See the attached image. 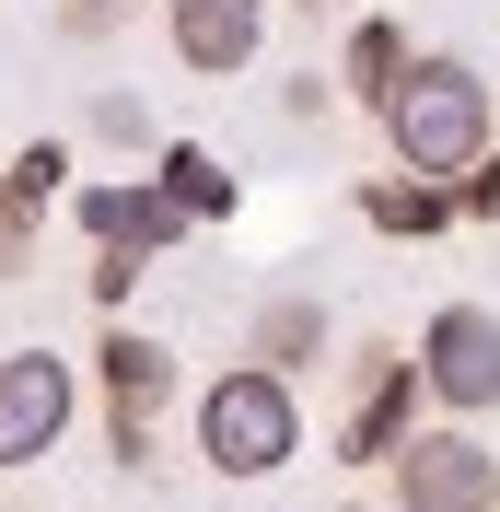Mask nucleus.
<instances>
[{
	"instance_id": "obj_4",
	"label": "nucleus",
	"mask_w": 500,
	"mask_h": 512,
	"mask_svg": "<svg viewBox=\"0 0 500 512\" xmlns=\"http://www.w3.org/2000/svg\"><path fill=\"white\" fill-rule=\"evenodd\" d=\"M384 489L396 512H500V454L477 443V419H419L396 454H384Z\"/></svg>"
},
{
	"instance_id": "obj_11",
	"label": "nucleus",
	"mask_w": 500,
	"mask_h": 512,
	"mask_svg": "<svg viewBox=\"0 0 500 512\" xmlns=\"http://www.w3.org/2000/svg\"><path fill=\"white\" fill-rule=\"evenodd\" d=\"M407 59H419V47H407V24H396V12H361L326 82H338V105H373V117H384V94L407 82Z\"/></svg>"
},
{
	"instance_id": "obj_22",
	"label": "nucleus",
	"mask_w": 500,
	"mask_h": 512,
	"mask_svg": "<svg viewBox=\"0 0 500 512\" xmlns=\"http://www.w3.org/2000/svg\"><path fill=\"white\" fill-rule=\"evenodd\" d=\"M12 512H35V501H12Z\"/></svg>"
},
{
	"instance_id": "obj_21",
	"label": "nucleus",
	"mask_w": 500,
	"mask_h": 512,
	"mask_svg": "<svg viewBox=\"0 0 500 512\" xmlns=\"http://www.w3.org/2000/svg\"><path fill=\"white\" fill-rule=\"evenodd\" d=\"M291 12H361V0H291Z\"/></svg>"
},
{
	"instance_id": "obj_12",
	"label": "nucleus",
	"mask_w": 500,
	"mask_h": 512,
	"mask_svg": "<svg viewBox=\"0 0 500 512\" xmlns=\"http://www.w3.org/2000/svg\"><path fill=\"white\" fill-rule=\"evenodd\" d=\"M152 187L175 198L187 222H233V198H245L233 175H221V152H198V140H163V152H152Z\"/></svg>"
},
{
	"instance_id": "obj_2",
	"label": "nucleus",
	"mask_w": 500,
	"mask_h": 512,
	"mask_svg": "<svg viewBox=\"0 0 500 512\" xmlns=\"http://www.w3.org/2000/svg\"><path fill=\"white\" fill-rule=\"evenodd\" d=\"M198 454H210V478H280L291 454H303V384L233 361L198 396Z\"/></svg>"
},
{
	"instance_id": "obj_9",
	"label": "nucleus",
	"mask_w": 500,
	"mask_h": 512,
	"mask_svg": "<svg viewBox=\"0 0 500 512\" xmlns=\"http://www.w3.org/2000/svg\"><path fill=\"white\" fill-rule=\"evenodd\" d=\"M94 396H105V419H152L163 396H175V350H163L152 326L105 315V338H94Z\"/></svg>"
},
{
	"instance_id": "obj_5",
	"label": "nucleus",
	"mask_w": 500,
	"mask_h": 512,
	"mask_svg": "<svg viewBox=\"0 0 500 512\" xmlns=\"http://www.w3.org/2000/svg\"><path fill=\"white\" fill-rule=\"evenodd\" d=\"M407 361H419V396H431L442 419H489L500 408V315L489 303H442Z\"/></svg>"
},
{
	"instance_id": "obj_15",
	"label": "nucleus",
	"mask_w": 500,
	"mask_h": 512,
	"mask_svg": "<svg viewBox=\"0 0 500 512\" xmlns=\"http://www.w3.org/2000/svg\"><path fill=\"white\" fill-rule=\"evenodd\" d=\"M82 128H94L105 152H163V128H152V105H140V94H94V105H82Z\"/></svg>"
},
{
	"instance_id": "obj_3",
	"label": "nucleus",
	"mask_w": 500,
	"mask_h": 512,
	"mask_svg": "<svg viewBox=\"0 0 500 512\" xmlns=\"http://www.w3.org/2000/svg\"><path fill=\"white\" fill-rule=\"evenodd\" d=\"M419 419H431L419 361H407L396 338H361V350L338 361V454H349V466H384V454H396Z\"/></svg>"
},
{
	"instance_id": "obj_23",
	"label": "nucleus",
	"mask_w": 500,
	"mask_h": 512,
	"mask_svg": "<svg viewBox=\"0 0 500 512\" xmlns=\"http://www.w3.org/2000/svg\"><path fill=\"white\" fill-rule=\"evenodd\" d=\"M105 12H117V0H105Z\"/></svg>"
},
{
	"instance_id": "obj_14",
	"label": "nucleus",
	"mask_w": 500,
	"mask_h": 512,
	"mask_svg": "<svg viewBox=\"0 0 500 512\" xmlns=\"http://www.w3.org/2000/svg\"><path fill=\"white\" fill-rule=\"evenodd\" d=\"M0 175H12V198H24L35 222H47V210L70 198V140H24V152L0 163Z\"/></svg>"
},
{
	"instance_id": "obj_18",
	"label": "nucleus",
	"mask_w": 500,
	"mask_h": 512,
	"mask_svg": "<svg viewBox=\"0 0 500 512\" xmlns=\"http://www.w3.org/2000/svg\"><path fill=\"white\" fill-rule=\"evenodd\" d=\"M128 291H140V256H105V245H94V303L128 315Z\"/></svg>"
},
{
	"instance_id": "obj_20",
	"label": "nucleus",
	"mask_w": 500,
	"mask_h": 512,
	"mask_svg": "<svg viewBox=\"0 0 500 512\" xmlns=\"http://www.w3.org/2000/svg\"><path fill=\"white\" fill-rule=\"evenodd\" d=\"M105 454L117 466H152V419H105Z\"/></svg>"
},
{
	"instance_id": "obj_6",
	"label": "nucleus",
	"mask_w": 500,
	"mask_h": 512,
	"mask_svg": "<svg viewBox=\"0 0 500 512\" xmlns=\"http://www.w3.org/2000/svg\"><path fill=\"white\" fill-rule=\"evenodd\" d=\"M70 419H82V373L59 350H0V478L35 466V454H59Z\"/></svg>"
},
{
	"instance_id": "obj_13",
	"label": "nucleus",
	"mask_w": 500,
	"mask_h": 512,
	"mask_svg": "<svg viewBox=\"0 0 500 512\" xmlns=\"http://www.w3.org/2000/svg\"><path fill=\"white\" fill-rule=\"evenodd\" d=\"M361 222L407 233V245H419V233H454V187H442V175H373V187H361Z\"/></svg>"
},
{
	"instance_id": "obj_16",
	"label": "nucleus",
	"mask_w": 500,
	"mask_h": 512,
	"mask_svg": "<svg viewBox=\"0 0 500 512\" xmlns=\"http://www.w3.org/2000/svg\"><path fill=\"white\" fill-rule=\"evenodd\" d=\"M454 222H500V128L477 140V163L454 175Z\"/></svg>"
},
{
	"instance_id": "obj_7",
	"label": "nucleus",
	"mask_w": 500,
	"mask_h": 512,
	"mask_svg": "<svg viewBox=\"0 0 500 512\" xmlns=\"http://www.w3.org/2000/svg\"><path fill=\"white\" fill-rule=\"evenodd\" d=\"M70 222L94 233L105 256H140V268H152V256H175V245L198 233L187 210L152 187V175H94V187H70Z\"/></svg>"
},
{
	"instance_id": "obj_1",
	"label": "nucleus",
	"mask_w": 500,
	"mask_h": 512,
	"mask_svg": "<svg viewBox=\"0 0 500 512\" xmlns=\"http://www.w3.org/2000/svg\"><path fill=\"white\" fill-rule=\"evenodd\" d=\"M500 128V94H489V70L454 59V47H419L407 59V82L384 94V140H396V175H466L477 140Z\"/></svg>"
},
{
	"instance_id": "obj_10",
	"label": "nucleus",
	"mask_w": 500,
	"mask_h": 512,
	"mask_svg": "<svg viewBox=\"0 0 500 512\" xmlns=\"http://www.w3.org/2000/svg\"><path fill=\"white\" fill-rule=\"evenodd\" d=\"M326 350H338V326H326V303H314V291H268V303H256V326H245V361H256V373H280V384H303Z\"/></svg>"
},
{
	"instance_id": "obj_19",
	"label": "nucleus",
	"mask_w": 500,
	"mask_h": 512,
	"mask_svg": "<svg viewBox=\"0 0 500 512\" xmlns=\"http://www.w3.org/2000/svg\"><path fill=\"white\" fill-rule=\"evenodd\" d=\"M280 117H303V128H314V117H338V82H326V70H303V82L280 94Z\"/></svg>"
},
{
	"instance_id": "obj_17",
	"label": "nucleus",
	"mask_w": 500,
	"mask_h": 512,
	"mask_svg": "<svg viewBox=\"0 0 500 512\" xmlns=\"http://www.w3.org/2000/svg\"><path fill=\"white\" fill-rule=\"evenodd\" d=\"M24 256H35V210L12 198V175H0V280H24Z\"/></svg>"
},
{
	"instance_id": "obj_8",
	"label": "nucleus",
	"mask_w": 500,
	"mask_h": 512,
	"mask_svg": "<svg viewBox=\"0 0 500 512\" xmlns=\"http://www.w3.org/2000/svg\"><path fill=\"white\" fill-rule=\"evenodd\" d=\"M163 47H175L198 82H233V70H256V47H268V0H163Z\"/></svg>"
}]
</instances>
